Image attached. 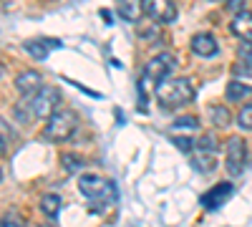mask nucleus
<instances>
[{
	"label": "nucleus",
	"mask_w": 252,
	"mask_h": 227,
	"mask_svg": "<svg viewBox=\"0 0 252 227\" xmlns=\"http://www.w3.org/2000/svg\"><path fill=\"white\" fill-rule=\"evenodd\" d=\"M227 10L235 13V15L242 13V10H245V0H227Z\"/></svg>",
	"instance_id": "nucleus-23"
},
{
	"label": "nucleus",
	"mask_w": 252,
	"mask_h": 227,
	"mask_svg": "<svg viewBox=\"0 0 252 227\" xmlns=\"http://www.w3.org/2000/svg\"><path fill=\"white\" fill-rule=\"evenodd\" d=\"M174 144H177V149H182V152H189V149H192V141H189L187 136H182V139H174Z\"/></svg>",
	"instance_id": "nucleus-24"
},
{
	"label": "nucleus",
	"mask_w": 252,
	"mask_h": 227,
	"mask_svg": "<svg viewBox=\"0 0 252 227\" xmlns=\"http://www.w3.org/2000/svg\"><path fill=\"white\" fill-rule=\"evenodd\" d=\"M15 89L23 94V96H33L43 89V78H40L38 71H23L15 78Z\"/></svg>",
	"instance_id": "nucleus-8"
},
{
	"label": "nucleus",
	"mask_w": 252,
	"mask_h": 227,
	"mask_svg": "<svg viewBox=\"0 0 252 227\" xmlns=\"http://www.w3.org/2000/svg\"><path fill=\"white\" fill-rule=\"evenodd\" d=\"M237 53H240V58H242V64H250V66H252V40H245V43H240Z\"/></svg>",
	"instance_id": "nucleus-21"
},
{
	"label": "nucleus",
	"mask_w": 252,
	"mask_h": 227,
	"mask_svg": "<svg viewBox=\"0 0 252 227\" xmlns=\"http://www.w3.org/2000/svg\"><path fill=\"white\" fill-rule=\"evenodd\" d=\"M61 204H63V199L58 195H46V197H40V212L53 220L61 212Z\"/></svg>",
	"instance_id": "nucleus-15"
},
{
	"label": "nucleus",
	"mask_w": 252,
	"mask_h": 227,
	"mask_svg": "<svg viewBox=\"0 0 252 227\" xmlns=\"http://www.w3.org/2000/svg\"><path fill=\"white\" fill-rule=\"evenodd\" d=\"M26 51L33 56V58H46L51 48H61L58 40H26Z\"/></svg>",
	"instance_id": "nucleus-13"
},
{
	"label": "nucleus",
	"mask_w": 252,
	"mask_h": 227,
	"mask_svg": "<svg viewBox=\"0 0 252 227\" xmlns=\"http://www.w3.org/2000/svg\"><path fill=\"white\" fill-rule=\"evenodd\" d=\"M78 190L83 197H89L91 202H114L116 199V190L114 184L101 179L98 174H83L78 179Z\"/></svg>",
	"instance_id": "nucleus-3"
},
{
	"label": "nucleus",
	"mask_w": 252,
	"mask_h": 227,
	"mask_svg": "<svg viewBox=\"0 0 252 227\" xmlns=\"http://www.w3.org/2000/svg\"><path fill=\"white\" fill-rule=\"evenodd\" d=\"M61 162H63V167H66L68 172H76V169H81V167H83V159H78L76 154H63V157H61Z\"/></svg>",
	"instance_id": "nucleus-20"
},
{
	"label": "nucleus",
	"mask_w": 252,
	"mask_h": 227,
	"mask_svg": "<svg viewBox=\"0 0 252 227\" xmlns=\"http://www.w3.org/2000/svg\"><path fill=\"white\" fill-rule=\"evenodd\" d=\"M0 179H3V169H0Z\"/></svg>",
	"instance_id": "nucleus-27"
},
{
	"label": "nucleus",
	"mask_w": 252,
	"mask_h": 227,
	"mask_svg": "<svg viewBox=\"0 0 252 227\" xmlns=\"http://www.w3.org/2000/svg\"><path fill=\"white\" fill-rule=\"evenodd\" d=\"M197 149H199V152H215V154H217V139H215L212 134L199 136V139H197Z\"/></svg>",
	"instance_id": "nucleus-19"
},
{
	"label": "nucleus",
	"mask_w": 252,
	"mask_h": 227,
	"mask_svg": "<svg viewBox=\"0 0 252 227\" xmlns=\"http://www.w3.org/2000/svg\"><path fill=\"white\" fill-rule=\"evenodd\" d=\"M237 127H240V129H247V131H252V104L242 106V111L237 114Z\"/></svg>",
	"instance_id": "nucleus-18"
},
{
	"label": "nucleus",
	"mask_w": 252,
	"mask_h": 227,
	"mask_svg": "<svg viewBox=\"0 0 252 227\" xmlns=\"http://www.w3.org/2000/svg\"><path fill=\"white\" fill-rule=\"evenodd\" d=\"M157 101L164 109H177L184 106L189 101H194V86L187 78H172V81H161L157 84Z\"/></svg>",
	"instance_id": "nucleus-1"
},
{
	"label": "nucleus",
	"mask_w": 252,
	"mask_h": 227,
	"mask_svg": "<svg viewBox=\"0 0 252 227\" xmlns=\"http://www.w3.org/2000/svg\"><path fill=\"white\" fill-rule=\"evenodd\" d=\"M76 127H78L76 111H71V109H56V111L46 119L43 139H46V141H53V144H61V141L71 139V134L76 131Z\"/></svg>",
	"instance_id": "nucleus-2"
},
{
	"label": "nucleus",
	"mask_w": 252,
	"mask_h": 227,
	"mask_svg": "<svg viewBox=\"0 0 252 227\" xmlns=\"http://www.w3.org/2000/svg\"><path fill=\"white\" fill-rule=\"evenodd\" d=\"M229 28H232V33L240 35L242 40H252V13H247V10L237 13Z\"/></svg>",
	"instance_id": "nucleus-11"
},
{
	"label": "nucleus",
	"mask_w": 252,
	"mask_h": 227,
	"mask_svg": "<svg viewBox=\"0 0 252 227\" xmlns=\"http://www.w3.org/2000/svg\"><path fill=\"white\" fill-rule=\"evenodd\" d=\"M229 195H232V184H229V182L215 184V187L209 190L207 195H202V204H204L207 210H217V207H220V204H222Z\"/></svg>",
	"instance_id": "nucleus-9"
},
{
	"label": "nucleus",
	"mask_w": 252,
	"mask_h": 227,
	"mask_svg": "<svg viewBox=\"0 0 252 227\" xmlns=\"http://www.w3.org/2000/svg\"><path fill=\"white\" fill-rule=\"evenodd\" d=\"M119 13H121L124 20L136 23V20H141V13H144V0H121V3H119Z\"/></svg>",
	"instance_id": "nucleus-12"
},
{
	"label": "nucleus",
	"mask_w": 252,
	"mask_h": 227,
	"mask_svg": "<svg viewBox=\"0 0 252 227\" xmlns=\"http://www.w3.org/2000/svg\"><path fill=\"white\" fill-rule=\"evenodd\" d=\"M192 51L197 56H202V58H212V56H217L220 46H217V40L209 35V33H197L192 38Z\"/></svg>",
	"instance_id": "nucleus-10"
},
{
	"label": "nucleus",
	"mask_w": 252,
	"mask_h": 227,
	"mask_svg": "<svg viewBox=\"0 0 252 227\" xmlns=\"http://www.w3.org/2000/svg\"><path fill=\"white\" fill-rule=\"evenodd\" d=\"M174 66H177V64H174V56L161 53V56L152 58L149 64H146V68H144V81H154V84H161V81L174 71Z\"/></svg>",
	"instance_id": "nucleus-6"
},
{
	"label": "nucleus",
	"mask_w": 252,
	"mask_h": 227,
	"mask_svg": "<svg viewBox=\"0 0 252 227\" xmlns=\"http://www.w3.org/2000/svg\"><path fill=\"white\" fill-rule=\"evenodd\" d=\"M28 101H31L33 119H48L61 104V91L53 89V86H43L38 94L28 96Z\"/></svg>",
	"instance_id": "nucleus-4"
},
{
	"label": "nucleus",
	"mask_w": 252,
	"mask_h": 227,
	"mask_svg": "<svg viewBox=\"0 0 252 227\" xmlns=\"http://www.w3.org/2000/svg\"><path fill=\"white\" fill-rule=\"evenodd\" d=\"M10 134H13V131H10V127H8V124H5L3 119H0V139L8 141V139H10Z\"/></svg>",
	"instance_id": "nucleus-25"
},
{
	"label": "nucleus",
	"mask_w": 252,
	"mask_h": 227,
	"mask_svg": "<svg viewBox=\"0 0 252 227\" xmlns=\"http://www.w3.org/2000/svg\"><path fill=\"white\" fill-rule=\"evenodd\" d=\"M192 164H194L197 172L209 174V172H215V167H217V154L215 152H199L197 149V157L192 159Z\"/></svg>",
	"instance_id": "nucleus-14"
},
{
	"label": "nucleus",
	"mask_w": 252,
	"mask_h": 227,
	"mask_svg": "<svg viewBox=\"0 0 252 227\" xmlns=\"http://www.w3.org/2000/svg\"><path fill=\"white\" fill-rule=\"evenodd\" d=\"M3 154H5V141L0 139V157H3Z\"/></svg>",
	"instance_id": "nucleus-26"
},
{
	"label": "nucleus",
	"mask_w": 252,
	"mask_h": 227,
	"mask_svg": "<svg viewBox=\"0 0 252 227\" xmlns=\"http://www.w3.org/2000/svg\"><path fill=\"white\" fill-rule=\"evenodd\" d=\"M245 162H247V144H245V139L232 136V139L227 141V157H224V167H227V172L232 174V177L242 174Z\"/></svg>",
	"instance_id": "nucleus-5"
},
{
	"label": "nucleus",
	"mask_w": 252,
	"mask_h": 227,
	"mask_svg": "<svg viewBox=\"0 0 252 227\" xmlns=\"http://www.w3.org/2000/svg\"><path fill=\"white\" fill-rule=\"evenodd\" d=\"M0 73H3V66H0Z\"/></svg>",
	"instance_id": "nucleus-28"
},
{
	"label": "nucleus",
	"mask_w": 252,
	"mask_h": 227,
	"mask_svg": "<svg viewBox=\"0 0 252 227\" xmlns=\"http://www.w3.org/2000/svg\"><path fill=\"white\" fill-rule=\"evenodd\" d=\"M174 129H197V119H194V116H184V119H177Z\"/></svg>",
	"instance_id": "nucleus-22"
},
{
	"label": "nucleus",
	"mask_w": 252,
	"mask_h": 227,
	"mask_svg": "<svg viewBox=\"0 0 252 227\" xmlns=\"http://www.w3.org/2000/svg\"><path fill=\"white\" fill-rule=\"evenodd\" d=\"M144 13L157 23H172L177 18V5L172 0H144Z\"/></svg>",
	"instance_id": "nucleus-7"
},
{
	"label": "nucleus",
	"mask_w": 252,
	"mask_h": 227,
	"mask_svg": "<svg viewBox=\"0 0 252 227\" xmlns=\"http://www.w3.org/2000/svg\"><path fill=\"white\" fill-rule=\"evenodd\" d=\"M209 119H212V124L217 129L229 127V121H232V116H229V111L224 106H212V109H209Z\"/></svg>",
	"instance_id": "nucleus-17"
},
{
	"label": "nucleus",
	"mask_w": 252,
	"mask_h": 227,
	"mask_svg": "<svg viewBox=\"0 0 252 227\" xmlns=\"http://www.w3.org/2000/svg\"><path fill=\"white\" fill-rule=\"evenodd\" d=\"M252 94V89L247 84H240V81H229L227 84V98L229 101H242Z\"/></svg>",
	"instance_id": "nucleus-16"
}]
</instances>
